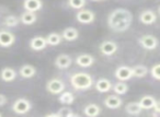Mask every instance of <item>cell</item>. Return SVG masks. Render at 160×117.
Masks as SVG:
<instances>
[{"mask_svg":"<svg viewBox=\"0 0 160 117\" xmlns=\"http://www.w3.org/2000/svg\"><path fill=\"white\" fill-rule=\"evenodd\" d=\"M0 76H1V79L5 82H11L17 78V72L14 69L10 68V67H6L1 70Z\"/></svg>","mask_w":160,"mask_h":117,"instance_id":"44dd1931","label":"cell"},{"mask_svg":"<svg viewBox=\"0 0 160 117\" xmlns=\"http://www.w3.org/2000/svg\"><path fill=\"white\" fill-rule=\"evenodd\" d=\"M76 64L81 68H89L94 64V57L90 54H80L76 58Z\"/></svg>","mask_w":160,"mask_h":117,"instance_id":"9c48e42d","label":"cell"},{"mask_svg":"<svg viewBox=\"0 0 160 117\" xmlns=\"http://www.w3.org/2000/svg\"><path fill=\"white\" fill-rule=\"evenodd\" d=\"M1 116H2V114H1V113H0V117H1Z\"/></svg>","mask_w":160,"mask_h":117,"instance_id":"e575fe53","label":"cell"},{"mask_svg":"<svg viewBox=\"0 0 160 117\" xmlns=\"http://www.w3.org/2000/svg\"><path fill=\"white\" fill-rule=\"evenodd\" d=\"M112 88H113V91L115 92V94H118V95H123L128 91V85H127L124 81L118 82V83L114 86H112Z\"/></svg>","mask_w":160,"mask_h":117,"instance_id":"83f0119b","label":"cell"},{"mask_svg":"<svg viewBox=\"0 0 160 117\" xmlns=\"http://www.w3.org/2000/svg\"><path fill=\"white\" fill-rule=\"evenodd\" d=\"M32 108V104L29 100L21 97L14 101L13 105H12V110L18 115H24L29 113Z\"/></svg>","mask_w":160,"mask_h":117,"instance_id":"3957f363","label":"cell"},{"mask_svg":"<svg viewBox=\"0 0 160 117\" xmlns=\"http://www.w3.org/2000/svg\"><path fill=\"white\" fill-rule=\"evenodd\" d=\"M83 113H85V115L88 117H96L101 113V108H100V106L97 105V104H93V103L88 104V105L83 108Z\"/></svg>","mask_w":160,"mask_h":117,"instance_id":"7402d4cb","label":"cell"},{"mask_svg":"<svg viewBox=\"0 0 160 117\" xmlns=\"http://www.w3.org/2000/svg\"><path fill=\"white\" fill-rule=\"evenodd\" d=\"M125 110L129 115H139L142 110L138 102H131L125 106Z\"/></svg>","mask_w":160,"mask_h":117,"instance_id":"d4e9b609","label":"cell"},{"mask_svg":"<svg viewBox=\"0 0 160 117\" xmlns=\"http://www.w3.org/2000/svg\"><path fill=\"white\" fill-rule=\"evenodd\" d=\"M156 102H157V100L153 96H151V95H145V96H142L139 100L138 103H139L142 110H152Z\"/></svg>","mask_w":160,"mask_h":117,"instance_id":"ffe728a7","label":"cell"},{"mask_svg":"<svg viewBox=\"0 0 160 117\" xmlns=\"http://www.w3.org/2000/svg\"><path fill=\"white\" fill-rule=\"evenodd\" d=\"M70 84L75 90H89L93 85V78L87 72H76L70 77Z\"/></svg>","mask_w":160,"mask_h":117,"instance_id":"7a4b0ae2","label":"cell"},{"mask_svg":"<svg viewBox=\"0 0 160 117\" xmlns=\"http://www.w3.org/2000/svg\"><path fill=\"white\" fill-rule=\"evenodd\" d=\"M148 73V68L142 65H136L135 67L132 68V75L135 78H144Z\"/></svg>","mask_w":160,"mask_h":117,"instance_id":"cb8c5ba5","label":"cell"},{"mask_svg":"<svg viewBox=\"0 0 160 117\" xmlns=\"http://www.w3.org/2000/svg\"><path fill=\"white\" fill-rule=\"evenodd\" d=\"M123 104V100L118 96V94L114 95H109L107 99L104 100V105L107 106L110 110H116V108H120Z\"/></svg>","mask_w":160,"mask_h":117,"instance_id":"5bb4252c","label":"cell"},{"mask_svg":"<svg viewBox=\"0 0 160 117\" xmlns=\"http://www.w3.org/2000/svg\"><path fill=\"white\" fill-rule=\"evenodd\" d=\"M45 40H46L47 45H51V46H56V45H59L60 43H62V34L54 32V33L48 34V35L45 37Z\"/></svg>","mask_w":160,"mask_h":117,"instance_id":"603a6c76","label":"cell"},{"mask_svg":"<svg viewBox=\"0 0 160 117\" xmlns=\"http://www.w3.org/2000/svg\"><path fill=\"white\" fill-rule=\"evenodd\" d=\"M59 102L62 104H64V105H70V104H72L73 102H75V96H73V94L71 92H64L62 91V93H60L59 95Z\"/></svg>","mask_w":160,"mask_h":117,"instance_id":"484cf974","label":"cell"},{"mask_svg":"<svg viewBox=\"0 0 160 117\" xmlns=\"http://www.w3.org/2000/svg\"><path fill=\"white\" fill-rule=\"evenodd\" d=\"M100 51L105 56H112L118 51V44L113 41H104L100 45Z\"/></svg>","mask_w":160,"mask_h":117,"instance_id":"ba28073f","label":"cell"},{"mask_svg":"<svg viewBox=\"0 0 160 117\" xmlns=\"http://www.w3.org/2000/svg\"><path fill=\"white\" fill-rule=\"evenodd\" d=\"M65 88H66V85H65L64 81L57 79V78L51 79L46 83V90L52 94H60L65 90Z\"/></svg>","mask_w":160,"mask_h":117,"instance_id":"5b68a950","label":"cell"},{"mask_svg":"<svg viewBox=\"0 0 160 117\" xmlns=\"http://www.w3.org/2000/svg\"><path fill=\"white\" fill-rule=\"evenodd\" d=\"M20 23V19L14 14H10V16L6 17L3 20V24L7 27H14Z\"/></svg>","mask_w":160,"mask_h":117,"instance_id":"4316f807","label":"cell"},{"mask_svg":"<svg viewBox=\"0 0 160 117\" xmlns=\"http://www.w3.org/2000/svg\"><path fill=\"white\" fill-rule=\"evenodd\" d=\"M57 117H73V116H78L77 114L72 112V110L69 107H62L59 108L57 113Z\"/></svg>","mask_w":160,"mask_h":117,"instance_id":"f1b7e54d","label":"cell"},{"mask_svg":"<svg viewBox=\"0 0 160 117\" xmlns=\"http://www.w3.org/2000/svg\"><path fill=\"white\" fill-rule=\"evenodd\" d=\"M68 6L72 9L80 10L86 6V0H68Z\"/></svg>","mask_w":160,"mask_h":117,"instance_id":"f546056e","label":"cell"},{"mask_svg":"<svg viewBox=\"0 0 160 117\" xmlns=\"http://www.w3.org/2000/svg\"><path fill=\"white\" fill-rule=\"evenodd\" d=\"M71 64H72V59L67 54L58 55L55 59V66L58 69H68L71 66Z\"/></svg>","mask_w":160,"mask_h":117,"instance_id":"8fae6325","label":"cell"},{"mask_svg":"<svg viewBox=\"0 0 160 117\" xmlns=\"http://www.w3.org/2000/svg\"><path fill=\"white\" fill-rule=\"evenodd\" d=\"M96 89L98 92L100 93H107L110 92L112 89V82L109 79H105V78H101L98 81L96 82Z\"/></svg>","mask_w":160,"mask_h":117,"instance_id":"e0dca14e","label":"cell"},{"mask_svg":"<svg viewBox=\"0 0 160 117\" xmlns=\"http://www.w3.org/2000/svg\"><path fill=\"white\" fill-rule=\"evenodd\" d=\"M159 69H160V65H159V64H156L155 66L151 67V69H150L151 77H152L155 80H160V72H159Z\"/></svg>","mask_w":160,"mask_h":117,"instance_id":"4dcf8cb0","label":"cell"},{"mask_svg":"<svg viewBox=\"0 0 160 117\" xmlns=\"http://www.w3.org/2000/svg\"><path fill=\"white\" fill-rule=\"evenodd\" d=\"M91 1H104V0H91Z\"/></svg>","mask_w":160,"mask_h":117,"instance_id":"836d02e7","label":"cell"},{"mask_svg":"<svg viewBox=\"0 0 160 117\" xmlns=\"http://www.w3.org/2000/svg\"><path fill=\"white\" fill-rule=\"evenodd\" d=\"M138 43H139V45L144 49H147V51H153V49H156L158 46V38L153 35L147 34V35H142V37H139Z\"/></svg>","mask_w":160,"mask_h":117,"instance_id":"277c9868","label":"cell"},{"mask_svg":"<svg viewBox=\"0 0 160 117\" xmlns=\"http://www.w3.org/2000/svg\"><path fill=\"white\" fill-rule=\"evenodd\" d=\"M76 19L81 24H90L96 19V13L91 10H82L80 9L76 14Z\"/></svg>","mask_w":160,"mask_h":117,"instance_id":"8992f818","label":"cell"},{"mask_svg":"<svg viewBox=\"0 0 160 117\" xmlns=\"http://www.w3.org/2000/svg\"><path fill=\"white\" fill-rule=\"evenodd\" d=\"M133 21V14L129 10L118 8L113 10L108 17V25L114 32L122 33L129 29Z\"/></svg>","mask_w":160,"mask_h":117,"instance_id":"6da1fadb","label":"cell"},{"mask_svg":"<svg viewBox=\"0 0 160 117\" xmlns=\"http://www.w3.org/2000/svg\"><path fill=\"white\" fill-rule=\"evenodd\" d=\"M19 73L24 79H30V78H33L36 75V68L32 65H23L20 68Z\"/></svg>","mask_w":160,"mask_h":117,"instance_id":"ac0fdd59","label":"cell"},{"mask_svg":"<svg viewBox=\"0 0 160 117\" xmlns=\"http://www.w3.org/2000/svg\"><path fill=\"white\" fill-rule=\"evenodd\" d=\"M8 102V99L5 94H0V106H3L6 105Z\"/></svg>","mask_w":160,"mask_h":117,"instance_id":"1f68e13d","label":"cell"},{"mask_svg":"<svg viewBox=\"0 0 160 117\" xmlns=\"http://www.w3.org/2000/svg\"><path fill=\"white\" fill-rule=\"evenodd\" d=\"M62 40L67 41V42H72V41H76L79 37V31H78L76 27H66V29L62 31Z\"/></svg>","mask_w":160,"mask_h":117,"instance_id":"9a60e30c","label":"cell"},{"mask_svg":"<svg viewBox=\"0 0 160 117\" xmlns=\"http://www.w3.org/2000/svg\"><path fill=\"white\" fill-rule=\"evenodd\" d=\"M45 116L46 117H57V114H56V113H52V114H46Z\"/></svg>","mask_w":160,"mask_h":117,"instance_id":"d6a6232c","label":"cell"},{"mask_svg":"<svg viewBox=\"0 0 160 117\" xmlns=\"http://www.w3.org/2000/svg\"><path fill=\"white\" fill-rule=\"evenodd\" d=\"M19 19H20V22L23 23L24 25H32V24H34V23L36 22V19H38V17H36L35 12L25 11V12H23V13L21 14V17Z\"/></svg>","mask_w":160,"mask_h":117,"instance_id":"d6986e66","label":"cell"},{"mask_svg":"<svg viewBox=\"0 0 160 117\" xmlns=\"http://www.w3.org/2000/svg\"><path fill=\"white\" fill-rule=\"evenodd\" d=\"M115 78L120 81H127V80L132 79L133 75H132V68L127 66H121L115 70Z\"/></svg>","mask_w":160,"mask_h":117,"instance_id":"30bf717a","label":"cell"},{"mask_svg":"<svg viewBox=\"0 0 160 117\" xmlns=\"http://www.w3.org/2000/svg\"><path fill=\"white\" fill-rule=\"evenodd\" d=\"M42 0H24V2H23V8L25 9V11L36 12L42 9Z\"/></svg>","mask_w":160,"mask_h":117,"instance_id":"2e32d148","label":"cell"},{"mask_svg":"<svg viewBox=\"0 0 160 117\" xmlns=\"http://www.w3.org/2000/svg\"><path fill=\"white\" fill-rule=\"evenodd\" d=\"M157 20V16L152 10H144L139 14V21L145 25L153 24Z\"/></svg>","mask_w":160,"mask_h":117,"instance_id":"7c38bea8","label":"cell"},{"mask_svg":"<svg viewBox=\"0 0 160 117\" xmlns=\"http://www.w3.org/2000/svg\"><path fill=\"white\" fill-rule=\"evenodd\" d=\"M14 42H16V36L13 33L9 31H5V30L0 31V46L7 48V47L12 46Z\"/></svg>","mask_w":160,"mask_h":117,"instance_id":"52a82bcc","label":"cell"},{"mask_svg":"<svg viewBox=\"0 0 160 117\" xmlns=\"http://www.w3.org/2000/svg\"><path fill=\"white\" fill-rule=\"evenodd\" d=\"M46 46H47L46 40L43 36H34L30 41V47H31V49H33L35 51H43V49L46 48Z\"/></svg>","mask_w":160,"mask_h":117,"instance_id":"4fadbf2b","label":"cell"}]
</instances>
